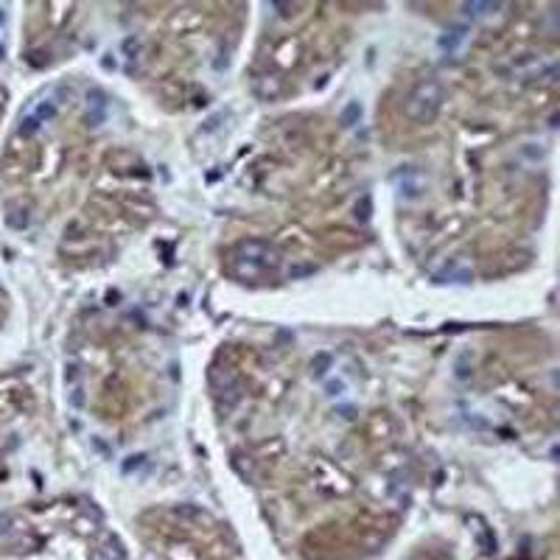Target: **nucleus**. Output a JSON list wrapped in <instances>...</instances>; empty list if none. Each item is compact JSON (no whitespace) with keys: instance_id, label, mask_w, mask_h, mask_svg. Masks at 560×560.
<instances>
[{"instance_id":"7ed1b4c3","label":"nucleus","mask_w":560,"mask_h":560,"mask_svg":"<svg viewBox=\"0 0 560 560\" xmlns=\"http://www.w3.org/2000/svg\"><path fill=\"white\" fill-rule=\"evenodd\" d=\"M90 104H93V110L87 112V121H90V126H98V123L104 121V112H106V98H104V93H101V90H93V93H90Z\"/></svg>"},{"instance_id":"f03ea898","label":"nucleus","mask_w":560,"mask_h":560,"mask_svg":"<svg viewBox=\"0 0 560 560\" xmlns=\"http://www.w3.org/2000/svg\"><path fill=\"white\" fill-rule=\"evenodd\" d=\"M440 104H443V87H440L437 79H423L418 87L412 90L406 101V115L412 118L415 123H426L437 115Z\"/></svg>"},{"instance_id":"9d476101","label":"nucleus","mask_w":560,"mask_h":560,"mask_svg":"<svg viewBox=\"0 0 560 560\" xmlns=\"http://www.w3.org/2000/svg\"><path fill=\"white\" fill-rule=\"evenodd\" d=\"M53 115H56V106H53V104H45V101H42V104L37 106V115H34V118H37V121H51Z\"/></svg>"},{"instance_id":"9b49d317","label":"nucleus","mask_w":560,"mask_h":560,"mask_svg":"<svg viewBox=\"0 0 560 560\" xmlns=\"http://www.w3.org/2000/svg\"><path fill=\"white\" fill-rule=\"evenodd\" d=\"M37 129H39V121H37L34 115H31V118H26V121L20 123V132H23V135H34Z\"/></svg>"},{"instance_id":"0eeeda50","label":"nucleus","mask_w":560,"mask_h":560,"mask_svg":"<svg viewBox=\"0 0 560 560\" xmlns=\"http://www.w3.org/2000/svg\"><path fill=\"white\" fill-rule=\"evenodd\" d=\"M370 213H373V199H370V193H364L356 202V219L359 222H370Z\"/></svg>"},{"instance_id":"1a4fd4ad","label":"nucleus","mask_w":560,"mask_h":560,"mask_svg":"<svg viewBox=\"0 0 560 560\" xmlns=\"http://www.w3.org/2000/svg\"><path fill=\"white\" fill-rule=\"evenodd\" d=\"M314 272H317V266H314V264H294V266H289V277H291V280L306 277V275H314Z\"/></svg>"},{"instance_id":"423d86ee","label":"nucleus","mask_w":560,"mask_h":560,"mask_svg":"<svg viewBox=\"0 0 560 560\" xmlns=\"http://www.w3.org/2000/svg\"><path fill=\"white\" fill-rule=\"evenodd\" d=\"M502 3H462V11L470 17H482V14H490V11H499Z\"/></svg>"},{"instance_id":"6e6552de","label":"nucleus","mask_w":560,"mask_h":560,"mask_svg":"<svg viewBox=\"0 0 560 560\" xmlns=\"http://www.w3.org/2000/svg\"><path fill=\"white\" fill-rule=\"evenodd\" d=\"M328 367H331V356H328V353H319L317 359L311 361V373H314V378H322Z\"/></svg>"},{"instance_id":"f257e3e1","label":"nucleus","mask_w":560,"mask_h":560,"mask_svg":"<svg viewBox=\"0 0 560 560\" xmlns=\"http://www.w3.org/2000/svg\"><path fill=\"white\" fill-rule=\"evenodd\" d=\"M233 266H235V275L238 277H261L266 272H275L277 266V249L266 241H244L238 244L235 255H233Z\"/></svg>"},{"instance_id":"f8f14e48","label":"nucleus","mask_w":560,"mask_h":560,"mask_svg":"<svg viewBox=\"0 0 560 560\" xmlns=\"http://www.w3.org/2000/svg\"><path fill=\"white\" fill-rule=\"evenodd\" d=\"M17 213V210H14ZM9 224L14 230H23V227H28V210H23V216H9Z\"/></svg>"},{"instance_id":"20e7f679","label":"nucleus","mask_w":560,"mask_h":560,"mask_svg":"<svg viewBox=\"0 0 560 560\" xmlns=\"http://www.w3.org/2000/svg\"><path fill=\"white\" fill-rule=\"evenodd\" d=\"M465 31L468 28L465 26H454L451 31H445V37H440V48H445V51H454L457 45L465 39Z\"/></svg>"},{"instance_id":"39448f33","label":"nucleus","mask_w":560,"mask_h":560,"mask_svg":"<svg viewBox=\"0 0 560 560\" xmlns=\"http://www.w3.org/2000/svg\"><path fill=\"white\" fill-rule=\"evenodd\" d=\"M359 118H361V104L359 101H350V104L342 110V115H339V123H342L344 129H350L353 123H359Z\"/></svg>"}]
</instances>
